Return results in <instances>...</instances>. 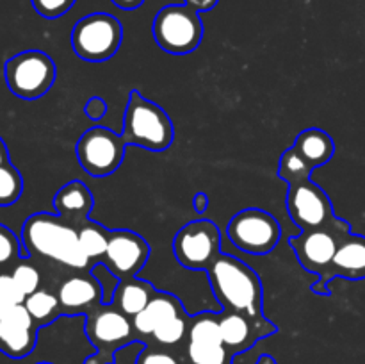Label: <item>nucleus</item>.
<instances>
[{"label":"nucleus","instance_id":"f03ea898","mask_svg":"<svg viewBox=\"0 0 365 364\" xmlns=\"http://www.w3.org/2000/svg\"><path fill=\"white\" fill-rule=\"evenodd\" d=\"M21 245L29 256L56 261L75 270H84L91 263L78 243V231L63 218L50 213H36L21 227Z\"/></svg>","mask_w":365,"mask_h":364},{"label":"nucleus","instance_id":"a878e982","mask_svg":"<svg viewBox=\"0 0 365 364\" xmlns=\"http://www.w3.org/2000/svg\"><path fill=\"white\" fill-rule=\"evenodd\" d=\"M24 193V177L13 164L0 166V207L13 206Z\"/></svg>","mask_w":365,"mask_h":364},{"label":"nucleus","instance_id":"393cba45","mask_svg":"<svg viewBox=\"0 0 365 364\" xmlns=\"http://www.w3.org/2000/svg\"><path fill=\"white\" fill-rule=\"evenodd\" d=\"M312 171L314 168H310L292 146L285 150L278 161V177L287 184L312 177Z\"/></svg>","mask_w":365,"mask_h":364},{"label":"nucleus","instance_id":"4c0bfd02","mask_svg":"<svg viewBox=\"0 0 365 364\" xmlns=\"http://www.w3.org/2000/svg\"><path fill=\"white\" fill-rule=\"evenodd\" d=\"M207 207H209V196H207V193L198 191L192 196V209L198 214H203L207 211Z\"/></svg>","mask_w":365,"mask_h":364},{"label":"nucleus","instance_id":"20e7f679","mask_svg":"<svg viewBox=\"0 0 365 364\" xmlns=\"http://www.w3.org/2000/svg\"><path fill=\"white\" fill-rule=\"evenodd\" d=\"M287 213L292 223L303 231H331L335 234H351L349 221L335 216L330 196L323 188L312 181V177L289 184Z\"/></svg>","mask_w":365,"mask_h":364},{"label":"nucleus","instance_id":"c756f323","mask_svg":"<svg viewBox=\"0 0 365 364\" xmlns=\"http://www.w3.org/2000/svg\"><path fill=\"white\" fill-rule=\"evenodd\" d=\"M89 273H91L93 277L98 280L100 288H102V303L110 305L114 300V293H116L121 278L116 277V275L109 270V266H107L106 263H102V261H98L96 264H93V268Z\"/></svg>","mask_w":365,"mask_h":364},{"label":"nucleus","instance_id":"b1692460","mask_svg":"<svg viewBox=\"0 0 365 364\" xmlns=\"http://www.w3.org/2000/svg\"><path fill=\"white\" fill-rule=\"evenodd\" d=\"M189 343L200 345H223L220 328V314L200 313L189 318Z\"/></svg>","mask_w":365,"mask_h":364},{"label":"nucleus","instance_id":"c9c22d12","mask_svg":"<svg viewBox=\"0 0 365 364\" xmlns=\"http://www.w3.org/2000/svg\"><path fill=\"white\" fill-rule=\"evenodd\" d=\"M84 113L89 120L96 121V120H102L107 113V103L102 96H91V98L86 102L84 106Z\"/></svg>","mask_w":365,"mask_h":364},{"label":"nucleus","instance_id":"4468645a","mask_svg":"<svg viewBox=\"0 0 365 364\" xmlns=\"http://www.w3.org/2000/svg\"><path fill=\"white\" fill-rule=\"evenodd\" d=\"M342 239H344L342 236L331 231H303L299 236H291L289 245L299 264L307 271L321 277L334 261Z\"/></svg>","mask_w":365,"mask_h":364},{"label":"nucleus","instance_id":"6ab92c4d","mask_svg":"<svg viewBox=\"0 0 365 364\" xmlns=\"http://www.w3.org/2000/svg\"><path fill=\"white\" fill-rule=\"evenodd\" d=\"M184 314L187 313H185L184 303L180 302L178 296H175L173 293L157 291L148 302V305L132 318V325H134V330L138 332L139 338L141 335H152L153 330L159 325H163L164 321L171 320L175 316H184Z\"/></svg>","mask_w":365,"mask_h":364},{"label":"nucleus","instance_id":"a211bd4d","mask_svg":"<svg viewBox=\"0 0 365 364\" xmlns=\"http://www.w3.org/2000/svg\"><path fill=\"white\" fill-rule=\"evenodd\" d=\"M52 203L57 216L78 231L89 220L95 200L84 182L71 181L56 193Z\"/></svg>","mask_w":365,"mask_h":364},{"label":"nucleus","instance_id":"ddd939ff","mask_svg":"<svg viewBox=\"0 0 365 364\" xmlns=\"http://www.w3.org/2000/svg\"><path fill=\"white\" fill-rule=\"evenodd\" d=\"M337 277L348 280L365 278V236L351 232L342 239L328 270L317 278L316 284L310 285V289L316 295L330 296V282Z\"/></svg>","mask_w":365,"mask_h":364},{"label":"nucleus","instance_id":"f704fd0d","mask_svg":"<svg viewBox=\"0 0 365 364\" xmlns=\"http://www.w3.org/2000/svg\"><path fill=\"white\" fill-rule=\"evenodd\" d=\"M138 364H180L171 353L163 352V350L145 348L139 355Z\"/></svg>","mask_w":365,"mask_h":364},{"label":"nucleus","instance_id":"f257e3e1","mask_svg":"<svg viewBox=\"0 0 365 364\" xmlns=\"http://www.w3.org/2000/svg\"><path fill=\"white\" fill-rule=\"evenodd\" d=\"M205 273L221 309L235 310L262 327L277 328L273 321L264 316L262 280L248 264L221 252Z\"/></svg>","mask_w":365,"mask_h":364},{"label":"nucleus","instance_id":"7c9ffc66","mask_svg":"<svg viewBox=\"0 0 365 364\" xmlns=\"http://www.w3.org/2000/svg\"><path fill=\"white\" fill-rule=\"evenodd\" d=\"M13 278L16 280V284L20 285V289L24 291L25 296L32 295L34 291H38L39 284H41V275H39L38 268H34L29 263H16L14 264L13 271H11Z\"/></svg>","mask_w":365,"mask_h":364},{"label":"nucleus","instance_id":"a19ab883","mask_svg":"<svg viewBox=\"0 0 365 364\" xmlns=\"http://www.w3.org/2000/svg\"><path fill=\"white\" fill-rule=\"evenodd\" d=\"M13 305H14V303H11L9 300H6L2 295H0V321L6 318V314L9 313L11 307H13Z\"/></svg>","mask_w":365,"mask_h":364},{"label":"nucleus","instance_id":"ea45409f","mask_svg":"<svg viewBox=\"0 0 365 364\" xmlns=\"http://www.w3.org/2000/svg\"><path fill=\"white\" fill-rule=\"evenodd\" d=\"M9 150H7V145L4 143V139L0 138V166H4V164H9Z\"/></svg>","mask_w":365,"mask_h":364},{"label":"nucleus","instance_id":"cd10ccee","mask_svg":"<svg viewBox=\"0 0 365 364\" xmlns=\"http://www.w3.org/2000/svg\"><path fill=\"white\" fill-rule=\"evenodd\" d=\"M189 318H191L189 314H184V316H175L171 318V320L164 321L163 325H159V327L153 330L152 338L155 339L159 345L164 346L178 345L189 330Z\"/></svg>","mask_w":365,"mask_h":364},{"label":"nucleus","instance_id":"79ce46f5","mask_svg":"<svg viewBox=\"0 0 365 364\" xmlns=\"http://www.w3.org/2000/svg\"><path fill=\"white\" fill-rule=\"evenodd\" d=\"M255 364H278V363H277V360H274L271 355H267V353H264V355H260V359L257 360Z\"/></svg>","mask_w":365,"mask_h":364},{"label":"nucleus","instance_id":"0eeeda50","mask_svg":"<svg viewBox=\"0 0 365 364\" xmlns=\"http://www.w3.org/2000/svg\"><path fill=\"white\" fill-rule=\"evenodd\" d=\"M4 77L9 91L21 100H38L52 89L57 68L43 50H24L4 64Z\"/></svg>","mask_w":365,"mask_h":364},{"label":"nucleus","instance_id":"f3484780","mask_svg":"<svg viewBox=\"0 0 365 364\" xmlns=\"http://www.w3.org/2000/svg\"><path fill=\"white\" fill-rule=\"evenodd\" d=\"M220 328L223 346L232 357L252 348L259 339L277 334L278 328L262 327L248 316L235 310H223L220 314Z\"/></svg>","mask_w":365,"mask_h":364},{"label":"nucleus","instance_id":"aec40b11","mask_svg":"<svg viewBox=\"0 0 365 364\" xmlns=\"http://www.w3.org/2000/svg\"><path fill=\"white\" fill-rule=\"evenodd\" d=\"M292 148L299 153V157L310 168L316 170V168L323 166L328 161H331L335 153V143L327 131L312 127L305 128V131H302L296 136Z\"/></svg>","mask_w":365,"mask_h":364},{"label":"nucleus","instance_id":"c03bdc74","mask_svg":"<svg viewBox=\"0 0 365 364\" xmlns=\"http://www.w3.org/2000/svg\"><path fill=\"white\" fill-rule=\"evenodd\" d=\"M38 364H52V363H38Z\"/></svg>","mask_w":365,"mask_h":364},{"label":"nucleus","instance_id":"7ed1b4c3","mask_svg":"<svg viewBox=\"0 0 365 364\" xmlns=\"http://www.w3.org/2000/svg\"><path fill=\"white\" fill-rule=\"evenodd\" d=\"M121 138L127 146L134 145L150 152H164L173 145V121L159 103L145 98L138 89H132L123 114Z\"/></svg>","mask_w":365,"mask_h":364},{"label":"nucleus","instance_id":"e433bc0d","mask_svg":"<svg viewBox=\"0 0 365 364\" xmlns=\"http://www.w3.org/2000/svg\"><path fill=\"white\" fill-rule=\"evenodd\" d=\"M220 0H185V6L195 9L196 13H209L217 6Z\"/></svg>","mask_w":365,"mask_h":364},{"label":"nucleus","instance_id":"dca6fc26","mask_svg":"<svg viewBox=\"0 0 365 364\" xmlns=\"http://www.w3.org/2000/svg\"><path fill=\"white\" fill-rule=\"evenodd\" d=\"M57 300L63 316H88L102 303V288L91 273L73 275L61 282Z\"/></svg>","mask_w":365,"mask_h":364},{"label":"nucleus","instance_id":"bb28decb","mask_svg":"<svg viewBox=\"0 0 365 364\" xmlns=\"http://www.w3.org/2000/svg\"><path fill=\"white\" fill-rule=\"evenodd\" d=\"M187 357L192 364H232V355L223 345L187 343Z\"/></svg>","mask_w":365,"mask_h":364},{"label":"nucleus","instance_id":"1a4fd4ad","mask_svg":"<svg viewBox=\"0 0 365 364\" xmlns=\"http://www.w3.org/2000/svg\"><path fill=\"white\" fill-rule=\"evenodd\" d=\"M227 234L235 248L252 256H267L280 243L282 227L267 211L248 207L228 221Z\"/></svg>","mask_w":365,"mask_h":364},{"label":"nucleus","instance_id":"c85d7f7f","mask_svg":"<svg viewBox=\"0 0 365 364\" xmlns=\"http://www.w3.org/2000/svg\"><path fill=\"white\" fill-rule=\"evenodd\" d=\"M21 246L24 245L20 243L18 236L9 227L0 223V271L14 266L20 261V257H27Z\"/></svg>","mask_w":365,"mask_h":364},{"label":"nucleus","instance_id":"37998d69","mask_svg":"<svg viewBox=\"0 0 365 364\" xmlns=\"http://www.w3.org/2000/svg\"><path fill=\"white\" fill-rule=\"evenodd\" d=\"M0 350H2V323H0Z\"/></svg>","mask_w":365,"mask_h":364},{"label":"nucleus","instance_id":"2eb2a0df","mask_svg":"<svg viewBox=\"0 0 365 364\" xmlns=\"http://www.w3.org/2000/svg\"><path fill=\"white\" fill-rule=\"evenodd\" d=\"M0 323H2V352L6 355L21 359L36 348L39 327L24 303L11 307Z\"/></svg>","mask_w":365,"mask_h":364},{"label":"nucleus","instance_id":"39448f33","mask_svg":"<svg viewBox=\"0 0 365 364\" xmlns=\"http://www.w3.org/2000/svg\"><path fill=\"white\" fill-rule=\"evenodd\" d=\"M132 318L121 313L116 305L100 303L86 316L84 330L96 352L84 360V364H113L114 353L121 346L139 339L134 330Z\"/></svg>","mask_w":365,"mask_h":364},{"label":"nucleus","instance_id":"9d476101","mask_svg":"<svg viewBox=\"0 0 365 364\" xmlns=\"http://www.w3.org/2000/svg\"><path fill=\"white\" fill-rule=\"evenodd\" d=\"M178 264L191 271H207L221 253V232L214 221L192 220L173 238Z\"/></svg>","mask_w":365,"mask_h":364},{"label":"nucleus","instance_id":"2f4dec72","mask_svg":"<svg viewBox=\"0 0 365 364\" xmlns=\"http://www.w3.org/2000/svg\"><path fill=\"white\" fill-rule=\"evenodd\" d=\"M77 0H31L32 7L39 16L46 20H56L66 14L71 7L75 6Z\"/></svg>","mask_w":365,"mask_h":364},{"label":"nucleus","instance_id":"423d86ee","mask_svg":"<svg viewBox=\"0 0 365 364\" xmlns=\"http://www.w3.org/2000/svg\"><path fill=\"white\" fill-rule=\"evenodd\" d=\"M152 34L157 45L171 56H187L203 39L200 13L185 4H170L155 14Z\"/></svg>","mask_w":365,"mask_h":364},{"label":"nucleus","instance_id":"f8f14e48","mask_svg":"<svg viewBox=\"0 0 365 364\" xmlns=\"http://www.w3.org/2000/svg\"><path fill=\"white\" fill-rule=\"evenodd\" d=\"M148 259L150 245L141 234L134 231H125V228L110 232L109 248L102 263H106L116 277H138Z\"/></svg>","mask_w":365,"mask_h":364},{"label":"nucleus","instance_id":"473e14b6","mask_svg":"<svg viewBox=\"0 0 365 364\" xmlns=\"http://www.w3.org/2000/svg\"><path fill=\"white\" fill-rule=\"evenodd\" d=\"M0 295L6 300H9L11 303H14V305L24 303L25 298H27L20 289V285L13 278V275L7 273V271H0Z\"/></svg>","mask_w":365,"mask_h":364},{"label":"nucleus","instance_id":"9b49d317","mask_svg":"<svg viewBox=\"0 0 365 364\" xmlns=\"http://www.w3.org/2000/svg\"><path fill=\"white\" fill-rule=\"evenodd\" d=\"M127 143L107 127H93L78 138L75 152L78 164L91 177H107L121 166Z\"/></svg>","mask_w":365,"mask_h":364},{"label":"nucleus","instance_id":"4be33fe9","mask_svg":"<svg viewBox=\"0 0 365 364\" xmlns=\"http://www.w3.org/2000/svg\"><path fill=\"white\" fill-rule=\"evenodd\" d=\"M24 305L27 307L29 314L32 316V320L36 321L39 328L46 327V325L53 323L57 318L63 316V310H61L59 300L57 295H52L46 289H38L32 295H29L25 298Z\"/></svg>","mask_w":365,"mask_h":364},{"label":"nucleus","instance_id":"6e6552de","mask_svg":"<svg viewBox=\"0 0 365 364\" xmlns=\"http://www.w3.org/2000/svg\"><path fill=\"white\" fill-rule=\"evenodd\" d=\"M123 41V25L109 13H91L81 18L71 31V46L81 59L103 63L114 57Z\"/></svg>","mask_w":365,"mask_h":364},{"label":"nucleus","instance_id":"5701e85b","mask_svg":"<svg viewBox=\"0 0 365 364\" xmlns=\"http://www.w3.org/2000/svg\"><path fill=\"white\" fill-rule=\"evenodd\" d=\"M110 232L113 231H107L103 225L96 223L93 220H88L78 228V243H81L82 250L89 257V261L103 259L107 248H109Z\"/></svg>","mask_w":365,"mask_h":364},{"label":"nucleus","instance_id":"58836bf2","mask_svg":"<svg viewBox=\"0 0 365 364\" xmlns=\"http://www.w3.org/2000/svg\"><path fill=\"white\" fill-rule=\"evenodd\" d=\"M110 2H113L116 7H120V9L132 11V9H138V7H141L143 4H145V0H110Z\"/></svg>","mask_w":365,"mask_h":364},{"label":"nucleus","instance_id":"72a5a7b5","mask_svg":"<svg viewBox=\"0 0 365 364\" xmlns=\"http://www.w3.org/2000/svg\"><path fill=\"white\" fill-rule=\"evenodd\" d=\"M145 348H146L145 343H143L141 339H135V341L121 346V348L114 353L113 364H138L139 355H141Z\"/></svg>","mask_w":365,"mask_h":364},{"label":"nucleus","instance_id":"412c9836","mask_svg":"<svg viewBox=\"0 0 365 364\" xmlns=\"http://www.w3.org/2000/svg\"><path fill=\"white\" fill-rule=\"evenodd\" d=\"M155 293L157 289L145 278H121L120 285L114 293L113 305H116L128 318H134L135 314H139L148 305V302Z\"/></svg>","mask_w":365,"mask_h":364}]
</instances>
